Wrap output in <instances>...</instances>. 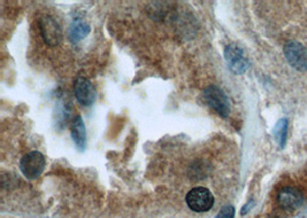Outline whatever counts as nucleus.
I'll list each match as a JSON object with an SVG mask.
<instances>
[{
    "instance_id": "obj_3",
    "label": "nucleus",
    "mask_w": 307,
    "mask_h": 218,
    "mask_svg": "<svg viewBox=\"0 0 307 218\" xmlns=\"http://www.w3.org/2000/svg\"><path fill=\"white\" fill-rule=\"evenodd\" d=\"M283 53L293 69L300 72L307 71V49L301 43L287 42L283 47Z\"/></svg>"
},
{
    "instance_id": "obj_11",
    "label": "nucleus",
    "mask_w": 307,
    "mask_h": 218,
    "mask_svg": "<svg viewBox=\"0 0 307 218\" xmlns=\"http://www.w3.org/2000/svg\"><path fill=\"white\" fill-rule=\"evenodd\" d=\"M273 136L280 148H284L288 139V120L281 119L275 124L273 130Z\"/></svg>"
},
{
    "instance_id": "obj_10",
    "label": "nucleus",
    "mask_w": 307,
    "mask_h": 218,
    "mask_svg": "<svg viewBox=\"0 0 307 218\" xmlns=\"http://www.w3.org/2000/svg\"><path fill=\"white\" fill-rule=\"evenodd\" d=\"M90 33V25L82 19H75L69 25L68 38L72 43H79Z\"/></svg>"
},
{
    "instance_id": "obj_1",
    "label": "nucleus",
    "mask_w": 307,
    "mask_h": 218,
    "mask_svg": "<svg viewBox=\"0 0 307 218\" xmlns=\"http://www.w3.org/2000/svg\"><path fill=\"white\" fill-rule=\"evenodd\" d=\"M202 99L207 106L213 109L216 114H219L223 119H226L230 114V102H229L227 94L219 86H207L202 92Z\"/></svg>"
},
{
    "instance_id": "obj_14",
    "label": "nucleus",
    "mask_w": 307,
    "mask_h": 218,
    "mask_svg": "<svg viewBox=\"0 0 307 218\" xmlns=\"http://www.w3.org/2000/svg\"><path fill=\"white\" fill-rule=\"evenodd\" d=\"M254 206V201L253 200H251V201H249L248 203L245 204V206L242 208V210H241V215L242 216H244V215H246V213H248L251 209H252V207Z\"/></svg>"
},
{
    "instance_id": "obj_5",
    "label": "nucleus",
    "mask_w": 307,
    "mask_h": 218,
    "mask_svg": "<svg viewBox=\"0 0 307 218\" xmlns=\"http://www.w3.org/2000/svg\"><path fill=\"white\" fill-rule=\"evenodd\" d=\"M224 59L228 64V68L230 69L236 75H242L250 67L249 59L245 56L243 49L237 44H229L224 49Z\"/></svg>"
},
{
    "instance_id": "obj_12",
    "label": "nucleus",
    "mask_w": 307,
    "mask_h": 218,
    "mask_svg": "<svg viewBox=\"0 0 307 218\" xmlns=\"http://www.w3.org/2000/svg\"><path fill=\"white\" fill-rule=\"evenodd\" d=\"M215 218H235V208L232 206H224Z\"/></svg>"
},
{
    "instance_id": "obj_9",
    "label": "nucleus",
    "mask_w": 307,
    "mask_h": 218,
    "mask_svg": "<svg viewBox=\"0 0 307 218\" xmlns=\"http://www.w3.org/2000/svg\"><path fill=\"white\" fill-rule=\"evenodd\" d=\"M72 139L76 148L81 152L85 150L86 146V130L84 122L80 115H77L72 124Z\"/></svg>"
},
{
    "instance_id": "obj_4",
    "label": "nucleus",
    "mask_w": 307,
    "mask_h": 218,
    "mask_svg": "<svg viewBox=\"0 0 307 218\" xmlns=\"http://www.w3.org/2000/svg\"><path fill=\"white\" fill-rule=\"evenodd\" d=\"M188 207L192 211L206 212L213 207L214 196L206 187H194L187 194L185 198Z\"/></svg>"
},
{
    "instance_id": "obj_7",
    "label": "nucleus",
    "mask_w": 307,
    "mask_h": 218,
    "mask_svg": "<svg viewBox=\"0 0 307 218\" xmlns=\"http://www.w3.org/2000/svg\"><path fill=\"white\" fill-rule=\"evenodd\" d=\"M74 94L81 106L90 107L96 101L97 91L88 78L79 76L74 82Z\"/></svg>"
},
{
    "instance_id": "obj_13",
    "label": "nucleus",
    "mask_w": 307,
    "mask_h": 218,
    "mask_svg": "<svg viewBox=\"0 0 307 218\" xmlns=\"http://www.w3.org/2000/svg\"><path fill=\"white\" fill-rule=\"evenodd\" d=\"M268 218H288L287 216V211L282 210V209H280V210H275L270 213Z\"/></svg>"
},
{
    "instance_id": "obj_6",
    "label": "nucleus",
    "mask_w": 307,
    "mask_h": 218,
    "mask_svg": "<svg viewBox=\"0 0 307 218\" xmlns=\"http://www.w3.org/2000/svg\"><path fill=\"white\" fill-rule=\"evenodd\" d=\"M278 203L282 210L292 212L299 209L304 203V195L299 190L291 186H285L278 193Z\"/></svg>"
},
{
    "instance_id": "obj_2",
    "label": "nucleus",
    "mask_w": 307,
    "mask_h": 218,
    "mask_svg": "<svg viewBox=\"0 0 307 218\" xmlns=\"http://www.w3.org/2000/svg\"><path fill=\"white\" fill-rule=\"evenodd\" d=\"M46 165L44 155L38 151H31L25 154L20 161V170L29 180H35L41 177Z\"/></svg>"
},
{
    "instance_id": "obj_8",
    "label": "nucleus",
    "mask_w": 307,
    "mask_h": 218,
    "mask_svg": "<svg viewBox=\"0 0 307 218\" xmlns=\"http://www.w3.org/2000/svg\"><path fill=\"white\" fill-rule=\"evenodd\" d=\"M41 34L44 42L50 46H57L61 42L62 31L57 21L50 15L43 16L40 20Z\"/></svg>"
}]
</instances>
